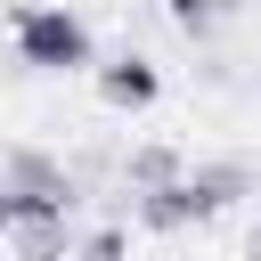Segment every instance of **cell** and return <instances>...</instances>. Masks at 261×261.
Here are the masks:
<instances>
[{"instance_id": "cell-1", "label": "cell", "mask_w": 261, "mask_h": 261, "mask_svg": "<svg viewBox=\"0 0 261 261\" xmlns=\"http://www.w3.org/2000/svg\"><path fill=\"white\" fill-rule=\"evenodd\" d=\"M16 49H24V65H41V73L90 65V33H82V16H65V8H24V16H16Z\"/></svg>"}, {"instance_id": "cell-2", "label": "cell", "mask_w": 261, "mask_h": 261, "mask_svg": "<svg viewBox=\"0 0 261 261\" xmlns=\"http://www.w3.org/2000/svg\"><path fill=\"white\" fill-rule=\"evenodd\" d=\"M106 98H114V106H147V98H155V65L114 57V65H106Z\"/></svg>"}, {"instance_id": "cell-3", "label": "cell", "mask_w": 261, "mask_h": 261, "mask_svg": "<svg viewBox=\"0 0 261 261\" xmlns=\"http://www.w3.org/2000/svg\"><path fill=\"white\" fill-rule=\"evenodd\" d=\"M253 245H261V237H253Z\"/></svg>"}]
</instances>
